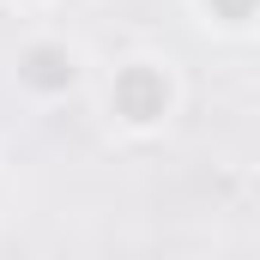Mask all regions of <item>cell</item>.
<instances>
[{"label": "cell", "mask_w": 260, "mask_h": 260, "mask_svg": "<svg viewBox=\"0 0 260 260\" xmlns=\"http://www.w3.org/2000/svg\"><path fill=\"white\" fill-rule=\"evenodd\" d=\"M109 109H115V121L133 133H151L170 121V109H176V79H170V67L164 61H127L115 67V79H109Z\"/></svg>", "instance_id": "6da1fadb"}, {"label": "cell", "mask_w": 260, "mask_h": 260, "mask_svg": "<svg viewBox=\"0 0 260 260\" xmlns=\"http://www.w3.org/2000/svg\"><path fill=\"white\" fill-rule=\"evenodd\" d=\"M18 85L37 91V97H61L79 85V49L61 37H37L24 55H18Z\"/></svg>", "instance_id": "7a4b0ae2"}, {"label": "cell", "mask_w": 260, "mask_h": 260, "mask_svg": "<svg viewBox=\"0 0 260 260\" xmlns=\"http://www.w3.org/2000/svg\"><path fill=\"white\" fill-rule=\"evenodd\" d=\"M206 6H218V12H224V24H242V18L254 12V0H206Z\"/></svg>", "instance_id": "3957f363"}, {"label": "cell", "mask_w": 260, "mask_h": 260, "mask_svg": "<svg viewBox=\"0 0 260 260\" xmlns=\"http://www.w3.org/2000/svg\"><path fill=\"white\" fill-rule=\"evenodd\" d=\"M12 6H43V0H12Z\"/></svg>", "instance_id": "277c9868"}]
</instances>
